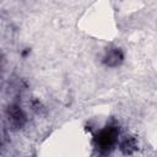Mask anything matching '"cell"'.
<instances>
[{
	"mask_svg": "<svg viewBox=\"0 0 157 157\" xmlns=\"http://www.w3.org/2000/svg\"><path fill=\"white\" fill-rule=\"evenodd\" d=\"M117 136H118V130L114 126H109L104 130H102L97 137V142L101 148H108L112 147L115 141H117Z\"/></svg>",
	"mask_w": 157,
	"mask_h": 157,
	"instance_id": "6da1fadb",
	"label": "cell"
},
{
	"mask_svg": "<svg viewBox=\"0 0 157 157\" xmlns=\"http://www.w3.org/2000/svg\"><path fill=\"white\" fill-rule=\"evenodd\" d=\"M23 114H22V112H21V109H18L17 107H11L10 108V120H11V123L12 124H15V125H17V126H20L22 123V120H23Z\"/></svg>",
	"mask_w": 157,
	"mask_h": 157,
	"instance_id": "7a4b0ae2",
	"label": "cell"
},
{
	"mask_svg": "<svg viewBox=\"0 0 157 157\" xmlns=\"http://www.w3.org/2000/svg\"><path fill=\"white\" fill-rule=\"evenodd\" d=\"M107 64L108 65H110V61L112 60H114V64L117 65L118 63H119V60L121 59V55H120V53L118 52V50H114V52H112V53H109L108 54V56H107Z\"/></svg>",
	"mask_w": 157,
	"mask_h": 157,
	"instance_id": "3957f363",
	"label": "cell"
}]
</instances>
